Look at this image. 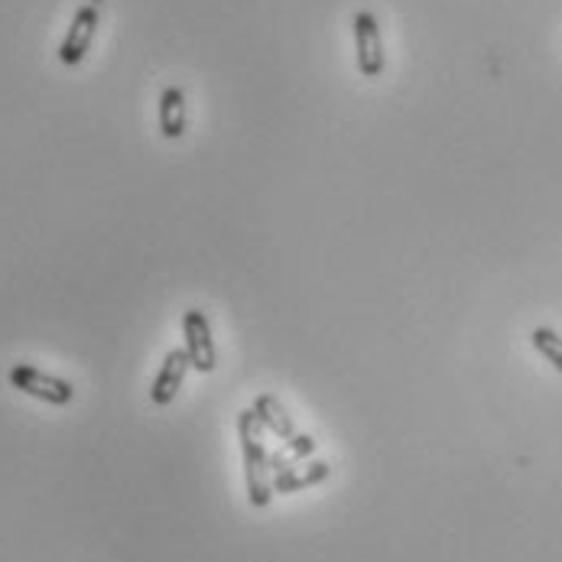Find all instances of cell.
<instances>
[{"label":"cell","mask_w":562,"mask_h":562,"mask_svg":"<svg viewBox=\"0 0 562 562\" xmlns=\"http://www.w3.org/2000/svg\"><path fill=\"white\" fill-rule=\"evenodd\" d=\"M237 439H241V459H244V485L251 508L264 511L273 501V478H270V452L260 442V419L247 406L237 413Z\"/></svg>","instance_id":"1"},{"label":"cell","mask_w":562,"mask_h":562,"mask_svg":"<svg viewBox=\"0 0 562 562\" xmlns=\"http://www.w3.org/2000/svg\"><path fill=\"white\" fill-rule=\"evenodd\" d=\"M101 7H105V0H88V3H82L75 10V16H72L65 36L59 42V62L62 65L75 69V65L85 62V56H88V49L95 42L98 23H101Z\"/></svg>","instance_id":"2"},{"label":"cell","mask_w":562,"mask_h":562,"mask_svg":"<svg viewBox=\"0 0 562 562\" xmlns=\"http://www.w3.org/2000/svg\"><path fill=\"white\" fill-rule=\"evenodd\" d=\"M7 380H10V387H16L20 393H26V396H33V400H42V403H49V406H69V403L75 400V387H72L69 380H62V377L56 375H46V371H39V368H33V365H13V368L7 371Z\"/></svg>","instance_id":"3"},{"label":"cell","mask_w":562,"mask_h":562,"mask_svg":"<svg viewBox=\"0 0 562 562\" xmlns=\"http://www.w3.org/2000/svg\"><path fill=\"white\" fill-rule=\"evenodd\" d=\"M352 29H355V59H358V72L365 78H377L387 65L383 59V42H380V26L371 10H358L352 16Z\"/></svg>","instance_id":"4"},{"label":"cell","mask_w":562,"mask_h":562,"mask_svg":"<svg viewBox=\"0 0 562 562\" xmlns=\"http://www.w3.org/2000/svg\"><path fill=\"white\" fill-rule=\"evenodd\" d=\"M183 339H186V355L192 368L198 375H211L218 368V352H215V339H211V326L208 316L201 309H188L183 316Z\"/></svg>","instance_id":"5"},{"label":"cell","mask_w":562,"mask_h":562,"mask_svg":"<svg viewBox=\"0 0 562 562\" xmlns=\"http://www.w3.org/2000/svg\"><path fill=\"white\" fill-rule=\"evenodd\" d=\"M188 368H192V362H188L186 349H170V352H167L160 371L154 377V387H150L154 406H170V403L176 400L180 387L186 383Z\"/></svg>","instance_id":"6"},{"label":"cell","mask_w":562,"mask_h":562,"mask_svg":"<svg viewBox=\"0 0 562 562\" xmlns=\"http://www.w3.org/2000/svg\"><path fill=\"white\" fill-rule=\"evenodd\" d=\"M157 121H160V134L167 140H180L186 134V91L180 85H167L160 91Z\"/></svg>","instance_id":"7"},{"label":"cell","mask_w":562,"mask_h":562,"mask_svg":"<svg viewBox=\"0 0 562 562\" xmlns=\"http://www.w3.org/2000/svg\"><path fill=\"white\" fill-rule=\"evenodd\" d=\"M332 475V465L322 462V459H309L296 468H286L280 475H273V494H296L303 488H313V485H322L326 478Z\"/></svg>","instance_id":"8"},{"label":"cell","mask_w":562,"mask_h":562,"mask_svg":"<svg viewBox=\"0 0 562 562\" xmlns=\"http://www.w3.org/2000/svg\"><path fill=\"white\" fill-rule=\"evenodd\" d=\"M251 410L257 413V419H260V426L264 429H270L277 439H293L296 436V426H293V419H290V413L270 396V393H260V396H254V403H251Z\"/></svg>","instance_id":"9"},{"label":"cell","mask_w":562,"mask_h":562,"mask_svg":"<svg viewBox=\"0 0 562 562\" xmlns=\"http://www.w3.org/2000/svg\"><path fill=\"white\" fill-rule=\"evenodd\" d=\"M316 452V439L313 436H303V432H296L293 439H286L267 462H270V472L273 475H280V472H286V468H296V465H303V462H309V455Z\"/></svg>","instance_id":"10"},{"label":"cell","mask_w":562,"mask_h":562,"mask_svg":"<svg viewBox=\"0 0 562 562\" xmlns=\"http://www.w3.org/2000/svg\"><path fill=\"white\" fill-rule=\"evenodd\" d=\"M530 342H534V349L557 368L562 375V335H557L553 329H547V326H537L534 332H530Z\"/></svg>","instance_id":"11"}]
</instances>
